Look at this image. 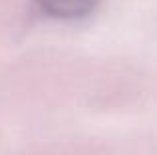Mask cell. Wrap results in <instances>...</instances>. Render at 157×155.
<instances>
[{
  "label": "cell",
  "mask_w": 157,
  "mask_h": 155,
  "mask_svg": "<svg viewBox=\"0 0 157 155\" xmlns=\"http://www.w3.org/2000/svg\"><path fill=\"white\" fill-rule=\"evenodd\" d=\"M42 12L52 18L60 20H76L90 14L96 0H36Z\"/></svg>",
  "instance_id": "cell-1"
}]
</instances>
